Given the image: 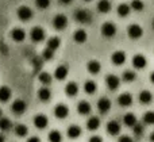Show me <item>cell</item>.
I'll list each match as a JSON object with an SVG mask.
<instances>
[{"instance_id":"cell-1","label":"cell","mask_w":154,"mask_h":142,"mask_svg":"<svg viewBox=\"0 0 154 142\" xmlns=\"http://www.w3.org/2000/svg\"><path fill=\"white\" fill-rule=\"evenodd\" d=\"M16 15H18V18L20 19L22 22H29L30 19L32 18L34 12H32V10L30 7H27V5H20V7H18V10H16Z\"/></svg>"},{"instance_id":"cell-2","label":"cell","mask_w":154,"mask_h":142,"mask_svg":"<svg viewBox=\"0 0 154 142\" xmlns=\"http://www.w3.org/2000/svg\"><path fill=\"white\" fill-rule=\"evenodd\" d=\"M45 30L42 29V27L39 26H35L31 29V31H30V39L32 41V42L38 43V42H42L43 39H45Z\"/></svg>"},{"instance_id":"cell-3","label":"cell","mask_w":154,"mask_h":142,"mask_svg":"<svg viewBox=\"0 0 154 142\" xmlns=\"http://www.w3.org/2000/svg\"><path fill=\"white\" fill-rule=\"evenodd\" d=\"M101 34L106 38H111L116 34V26H115L112 22H106V23L101 26Z\"/></svg>"},{"instance_id":"cell-4","label":"cell","mask_w":154,"mask_h":142,"mask_svg":"<svg viewBox=\"0 0 154 142\" xmlns=\"http://www.w3.org/2000/svg\"><path fill=\"white\" fill-rule=\"evenodd\" d=\"M53 26L56 30H64L68 26V18L64 14H58L53 19Z\"/></svg>"},{"instance_id":"cell-5","label":"cell","mask_w":154,"mask_h":142,"mask_svg":"<svg viewBox=\"0 0 154 142\" xmlns=\"http://www.w3.org/2000/svg\"><path fill=\"white\" fill-rule=\"evenodd\" d=\"M127 32H128V37L131 38V39H138V38L142 37V34H143V30H142V27L139 26V24H130L127 29Z\"/></svg>"},{"instance_id":"cell-6","label":"cell","mask_w":154,"mask_h":142,"mask_svg":"<svg viewBox=\"0 0 154 142\" xmlns=\"http://www.w3.org/2000/svg\"><path fill=\"white\" fill-rule=\"evenodd\" d=\"M27 108V103L24 102L23 99H16L15 102L12 103V106H11V110H12L14 114H18V115H20V114H23L24 111H26Z\"/></svg>"},{"instance_id":"cell-7","label":"cell","mask_w":154,"mask_h":142,"mask_svg":"<svg viewBox=\"0 0 154 142\" xmlns=\"http://www.w3.org/2000/svg\"><path fill=\"white\" fill-rule=\"evenodd\" d=\"M49 125V119L46 115H43V114H38V115L34 116V126L37 127V129L39 130H43L46 129Z\"/></svg>"},{"instance_id":"cell-8","label":"cell","mask_w":154,"mask_h":142,"mask_svg":"<svg viewBox=\"0 0 154 142\" xmlns=\"http://www.w3.org/2000/svg\"><path fill=\"white\" fill-rule=\"evenodd\" d=\"M91 14L88 10H77L75 12V19L80 23H88L91 20Z\"/></svg>"},{"instance_id":"cell-9","label":"cell","mask_w":154,"mask_h":142,"mask_svg":"<svg viewBox=\"0 0 154 142\" xmlns=\"http://www.w3.org/2000/svg\"><path fill=\"white\" fill-rule=\"evenodd\" d=\"M54 115L58 119H65L68 115H69V108H68L66 104H57L56 108H54Z\"/></svg>"},{"instance_id":"cell-10","label":"cell","mask_w":154,"mask_h":142,"mask_svg":"<svg viewBox=\"0 0 154 142\" xmlns=\"http://www.w3.org/2000/svg\"><path fill=\"white\" fill-rule=\"evenodd\" d=\"M11 38H12L14 42H23L24 38H26V31L20 27H15V29L11 30Z\"/></svg>"},{"instance_id":"cell-11","label":"cell","mask_w":154,"mask_h":142,"mask_svg":"<svg viewBox=\"0 0 154 142\" xmlns=\"http://www.w3.org/2000/svg\"><path fill=\"white\" fill-rule=\"evenodd\" d=\"M111 61H112V64H115L116 66L123 65V64H125V61H126V53H125V51H122V50L114 51V53H112V56H111Z\"/></svg>"},{"instance_id":"cell-12","label":"cell","mask_w":154,"mask_h":142,"mask_svg":"<svg viewBox=\"0 0 154 142\" xmlns=\"http://www.w3.org/2000/svg\"><path fill=\"white\" fill-rule=\"evenodd\" d=\"M146 64H147V60L142 54H137V56L133 57V65L137 69H143L146 66Z\"/></svg>"},{"instance_id":"cell-13","label":"cell","mask_w":154,"mask_h":142,"mask_svg":"<svg viewBox=\"0 0 154 142\" xmlns=\"http://www.w3.org/2000/svg\"><path fill=\"white\" fill-rule=\"evenodd\" d=\"M97 108H99V113H101V114L108 113L109 108H111V102H109V99H107V97H101V99H99Z\"/></svg>"},{"instance_id":"cell-14","label":"cell","mask_w":154,"mask_h":142,"mask_svg":"<svg viewBox=\"0 0 154 142\" xmlns=\"http://www.w3.org/2000/svg\"><path fill=\"white\" fill-rule=\"evenodd\" d=\"M118 103L122 107H128L133 103V96H131L128 92H125V94H120L119 97H118Z\"/></svg>"},{"instance_id":"cell-15","label":"cell","mask_w":154,"mask_h":142,"mask_svg":"<svg viewBox=\"0 0 154 142\" xmlns=\"http://www.w3.org/2000/svg\"><path fill=\"white\" fill-rule=\"evenodd\" d=\"M11 96H12V91H11L10 87H7V85L0 87V102L7 103L11 99Z\"/></svg>"},{"instance_id":"cell-16","label":"cell","mask_w":154,"mask_h":142,"mask_svg":"<svg viewBox=\"0 0 154 142\" xmlns=\"http://www.w3.org/2000/svg\"><path fill=\"white\" fill-rule=\"evenodd\" d=\"M106 83H107V87H108L111 91H115V89L119 87V77L115 75H108L106 79Z\"/></svg>"},{"instance_id":"cell-17","label":"cell","mask_w":154,"mask_h":142,"mask_svg":"<svg viewBox=\"0 0 154 142\" xmlns=\"http://www.w3.org/2000/svg\"><path fill=\"white\" fill-rule=\"evenodd\" d=\"M68 68L65 66V65H60V66L56 68V70H54V77L57 79V80H65L68 76Z\"/></svg>"},{"instance_id":"cell-18","label":"cell","mask_w":154,"mask_h":142,"mask_svg":"<svg viewBox=\"0 0 154 142\" xmlns=\"http://www.w3.org/2000/svg\"><path fill=\"white\" fill-rule=\"evenodd\" d=\"M87 69H88V72L89 73L96 75V73L100 72L101 65H100V62H99L97 60H91V61H88V64H87Z\"/></svg>"},{"instance_id":"cell-19","label":"cell","mask_w":154,"mask_h":142,"mask_svg":"<svg viewBox=\"0 0 154 142\" xmlns=\"http://www.w3.org/2000/svg\"><path fill=\"white\" fill-rule=\"evenodd\" d=\"M107 131L109 135H118L120 131V125L116 121H111L107 123Z\"/></svg>"},{"instance_id":"cell-20","label":"cell","mask_w":154,"mask_h":142,"mask_svg":"<svg viewBox=\"0 0 154 142\" xmlns=\"http://www.w3.org/2000/svg\"><path fill=\"white\" fill-rule=\"evenodd\" d=\"M38 97H39L41 102H49L51 97V91L48 87H42V88L38 89Z\"/></svg>"},{"instance_id":"cell-21","label":"cell","mask_w":154,"mask_h":142,"mask_svg":"<svg viewBox=\"0 0 154 142\" xmlns=\"http://www.w3.org/2000/svg\"><path fill=\"white\" fill-rule=\"evenodd\" d=\"M77 92H79V85H77V83L69 81V83L66 84V87H65V94H66L68 96H76Z\"/></svg>"},{"instance_id":"cell-22","label":"cell","mask_w":154,"mask_h":142,"mask_svg":"<svg viewBox=\"0 0 154 142\" xmlns=\"http://www.w3.org/2000/svg\"><path fill=\"white\" fill-rule=\"evenodd\" d=\"M91 104L88 102H85V100H81V102L77 104V111H79V114H81V115H88V114L91 113Z\"/></svg>"},{"instance_id":"cell-23","label":"cell","mask_w":154,"mask_h":142,"mask_svg":"<svg viewBox=\"0 0 154 142\" xmlns=\"http://www.w3.org/2000/svg\"><path fill=\"white\" fill-rule=\"evenodd\" d=\"M81 135V127L77 126V125H72V126L68 127V137L75 140V138H79Z\"/></svg>"},{"instance_id":"cell-24","label":"cell","mask_w":154,"mask_h":142,"mask_svg":"<svg viewBox=\"0 0 154 142\" xmlns=\"http://www.w3.org/2000/svg\"><path fill=\"white\" fill-rule=\"evenodd\" d=\"M123 122H125L126 126L128 127H134L137 123H138V121H137V116L134 115L133 113H127L125 116H123Z\"/></svg>"},{"instance_id":"cell-25","label":"cell","mask_w":154,"mask_h":142,"mask_svg":"<svg viewBox=\"0 0 154 142\" xmlns=\"http://www.w3.org/2000/svg\"><path fill=\"white\" fill-rule=\"evenodd\" d=\"M99 126H100V119H99L97 116H91V118L88 119V122H87L88 130H91V131H95V130L99 129Z\"/></svg>"},{"instance_id":"cell-26","label":"cell","mask_w":154,"mask_h":142,"mask_svg":"<svg viewBox=\"0 0 154 142\" xmlns=\"http://www.w3.org/2000/svg\"><path fill=\"white\" fill-rule=\"evenodd\" d=\"M60 45H61V39L58 37H51L48 39V49H50V50L56 51L60 48Z\"/></svg>"},{"instance_id":"cell-27","label":"cell","mask_w":154,"mask_h":142,"mask_svg":"<svg viewBox=\"0 0 154 142\" xmlns=\"http://www.w3.org/2000/svg\"><path fill=\"white\" fill-rule=\"evenodd\" d=\"M87 32H85V30H77V31L73 34V39H75V42L77 43H84L85 41H87Z\"/></svg>"},{"instance_id":"cell-28","label":"cell","mask_w":154,"mask_h":142,"mask_svg":"<svg viewBox=\"0 0 154 142\" xmlns=\"http://www.w3.org/2000/svg\"><path fill=\"white\" fill-rule=\"evenodd\" d=\"M153 99V95L150 91H147V89H145V91H142L141 94H139V102L143 103V104H149L150 102H152Z\"/></svg>"},{"instance_id":"cell-29","label":"cell","mask_w":154,"mask_h":142,"mask_svg":"<svg viewBox=\"0 0 154 142\" xmlns=\"http://www.w3.org/2000/svg\"><path fill=\"white\" fill-rule=\"evenodd\" d=\"M15 134L18 135V137H26V135L29 134V127L23 123L16 125L15 126Z\"/></svg>"},{"instance_id":"cell-30","label":"cell","mask_w":154,"mask_h":142,"mask_svg":"<svg viewBox=\"0 0 154 142\" xmlns=\"http://www.w3.org/2000/svg\"><path fill=\"white\" fill-rule=\"evenodd\" d=\"M97 10L103 14H107L109 10H111V3H109V0H99Z\"/></svg>"},{"instance_id":"cell-31","label":"cell","mask_w":154,"mask_h":142,"mask_svg":"<svg viewBox=\"0 0 154 142\" xmlns=\"http://www.w3.org/2000/svg\"><path fill=\"white\" fill-rule=\"evenodd\" d=\"M96 83L93 80H87L84 84V91L87 92L88 95H93L96 92Z\"/></svg>"},{"instance_id":"cell-32","label":"cell","mask_w":154,"mask_h":142,"mask_svg":"<svg viewBox=\"0 0 154 142\" xmlns=\"http://www.w3.org/2000/svg\"><path fill=\"white\" fill-rule=\"evenodd\" d=\"M11 129H12V122H11V119L2 116V118H0V130L8 131V130H11Z\"/></svg>"},{"instance_id":"cell-33","label":"cell","mask_w":154,"mask_h":142,"mask_svg":"<svg viewBox=\"0 0 154 142\" xmlns=\"http://www.w3.org/2000/svg\"><path fill=\"white\" fill-rule=\"evenodd\" d=\"M38 80H39V83L43 84V85H49V84L51 83V75L48 72H41L39 76H38Z\"/></svg>"},{"instance_id":"cell-34","label":"cell","mask_w":154,"mask_h":142,"mask_svg":"<svg viewBox=\"0 0 154 142\" xmlns=\"http://www.w3.org/2000/svg\"><path fill=\"white\" fill-rule=\"evenodd\" d=\"M130 5L126 4V3H122V4L118 5V15L119 16H127L130 14Z\"/></svg>"},{"instance_id":"cell-35","label":"cell","mask_w":154,"mask_h":142,"mask_svg":"<svg viewBox=\"0 0 154 142\" xmlns=\"http://www.w3.org/2000/svg\"><path fill=\"white\" fill-rule=\"evenodd\" d=\"M49 141L50 142H62V134L58 130H51L49 133Z\"/></svg>"},{"instance_id":"cell-36","label":"cell","mask_w":154,"mask_h":142,"mask_svg":"<svg viewBox=\"0 0 154 142\" xmlns=\"http://www.w3.org/2000/svg\"><path fill=\"white\" fill-rule=\"evenodd\" d=\"M137 77V75L133 72V70H126L125 73H123V80L127 81V83H131V81H134Z\"/></svg>"},{"instance_id":"cell-37","label":"cell","mask_w":154,"mask_h":142,"mask_svg":"<svg viewBox=\"0 0 154 142\" xmlns=\"http://www.w3.org/2000/svg\"><path fill=\"white\" fill-rule=\"evenodd\" d=\"M143 122L146 125H154V113L153 111H149L143 115Z\"/></svg>"},{"instance_id":"cell-38","label":"cell","mask_w":154,"mask_h":142,"mask_svg":"<svg viewBox=\"0 0 154 142\" xmlns=\"http://www.w3.org/2000/svg\"><path fill=\"white\" fill-rule=\"evenodd\" d=\"M131 8L134 11H142L143 10V2L142 0H133L131 2Z\"/></svg>"},{"instance_id":"cell-39","label":"cell","mask_w":154,"mask_h":142,"mask_svg":"<svg viewBox=\"0 0 154 142\" xmlns=\"http://www.w3.org/2000/svg\"><path fill=\"white\" fill-rule=\"evenodd\" d=\"M35 4L38 8L41 10H46V8L50 5V0H35Z\"/></svg>"},{"instance_id":"cell-40","label":"cell","mask_w":154,"mask_h":142,"mask_svg":"<svg viewBox=\"0 0 154 142\" xmlns=\"http://www.w3.org/2000/svg\"><path fill=\"white\" fill-rule=\"evenodd\" d=\"M54 57V51L53 50H50V49H48L46 48L45 50L42 51V58L43 60H46V61H49V60H51Z\"/></svg>"},{"instance_id":"cell-41","label":"cell","mask_w":154,"mask_h":142,"mask_svg":"<svg viewBox=\"0 0 154 142\" xmlns=\"http://www.w3.org/2000/svg\"><path fill=\"white\" fill-rule=\"evenodd\" d=\"M133 131H134V134L135 135H142V133H143V126L139 125V123H137L135 126L133 127Z\"/></svg>"},{"instance_id":"cell-42","label":"cell","mask_w":154,"mask_h":142,"mask_svg":"<svg viewBox=\"0 0 154 142\" xmlns=\"http://www.w3.org/2000/svg\"><path fill=\"white\" fill-rule=\"evenodd\" d=\"M118 142H133V138L128 137V135H122Z\"/></svg>"},{"instance_id":"cell-43","label":"cell","mask_w":154,"mask_h":142,"mask_svg":"<svg viewBox=\"0 0 154 142\" xmlns=\"http://www.w3.org/2000/svg\"><path fill=\"white\" fill-rule=\"evenodd\" d=\"M89 142H103V138L99 137V135H93L89 138Z\"/></svg>"},{"instance_id":"cell-44","label":"cell","mask_w":154,"mask_h":142,"mask_svg":"<svg viewBox=\"0 0 154 142\" xmlns=\"http://www.w3.org/2000/svg\"><path fill=\"white\" fill-rule=\"evenodd\" d=\"M27 142H41V140L38 137H30L29 140H27Z\"/></svg>"},{"instance_id":"cell-45","label":"cell","mask_w":154,"mask_h":142,"mask_svg":"<svg viewBox=\"0 0 154 142\" xmlns=\"http://www.w3.org/2000/svg\"><path fill=\"white\" fill-rule=\"evenodd\" d=\"M61 4H69V3H72V0H58Z\"/></svg>"},{"instance_id":"cell-46","label":"cell","mask_w":154,"mask_h":142,"mask_svg":"<svg viewBox=\"0 0 154 142\" xmlns=\"http://www.w3.org/2000/svg\"><path fill=\"white\" fill-rule=\"evenodd\" d=\"M150 81L154 84V72H152V75H150Z\"/></svg>"},{"instance_id":"cell-47","label":"cell","mask_w":154,"mask_h":142,"mask_svg":"<svg viewBox=\"0 0 154 142\" xmlns=\"http://www.w3.org/2000/svg\"><path fill=\"white\" fill-rule=\"evenodd\" d=\"M150 141H152V142H154V131L152 133V134H150Z\"/></svg>"},{"instance_id":"cell-48","label":"cell","mask_w":154,"mask_h":142,"mask_svg":"<svg viewBox=\"0 0 154 142\" xmlns=\"http://www.w3.org/2000/svg\"><path fill=\"white\" fill-rule=\"evenodd\" d=\"M0 142H4V135L0 134Z\"/></svg>"},{"instance_id":"cell-49","label":"cell","mask_w":154,"mask_h":142,"mask_svg":"<svg viewBox=\"0 0 154 142\" xmlns=\"http://www.w3.org/2000/svg\"><path fill=\"white\" fill-rule=\"evenodd\" d=\"M3 116V111H2V108H0V118Z\"/></svg>"},{"instance_id":"cell-50","label":"cell","mask_w":154,"mask_h":142,"mask_svg":"<svg viewBox=\"0 0 154 142\" xmlns=\"http://www.w3.org/2000/svg\"><path fill=\"white\" fill-rule=\"evenodd\" d=\"M85 2H91V0H85Z\"/></svg>"},{"instance_id":"cell-51","label":"cell","mask_w":154,"mask_h":142,"mask_svg":"<svg viewBox=\"0 0 154 142\" xmlns=\"http://www.w3.org/2000/svg\"><path fill=\"white\" fill-rule=\"evenodd\" d=\"M153 27H154V22H153Z\"/></svg>"}]
</instances>
